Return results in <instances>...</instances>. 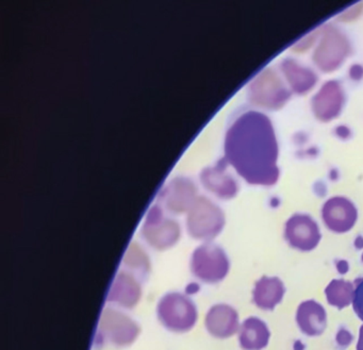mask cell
<instances>
[{"instance_id": "obj_12", "label": "cell", "mask_w": 363, "mask_h": 350, "mask_svg": "<svg viewBox=\"0 0 363 350\" xmlns=\"http://www.w3.org/2000/svg\"><path fill=\"white\" fill-rule=\"evenodd\" d=\"M159 315L167 328L186 330L195 322V310L189 299L180 295H169L160 303Z\"/></svg>"}, {"instance_id": "obj_13", "label": "cell", "mask_w": 363, "mask_h": 350, "mask_svg": "<svg viewBox=\"0 0 363 350\" xmlns=\"http://www.w3.org/2000/svg\"><path fill=\"white\" fill-rule=\"evenodd\" d=\"M225 159L218 161L213 166L206 167L201 174V181L203 188L213 193L218 198L231 199L237 196L239 184L233 176L227 171Z\"/></svg>"}, {"instance_id": "obj_14", "label": "cell", "mask_w": 363, "mask_h": 350, "mask_svg": "<svg viewBox=\"0 0 363 350\" xmlns=\"http://www.w3.org/2000/svg\"><path fill=\"white\" fill-rule=\"evenodd\" d=\"M299 330L307 337H320L327 328L325 307L315 300L303 301L296 312Z\"/></svg>"}, {"instance_id": "obj_9", "label": "cell", "mask_w": 363, "mask_h": 350, "mask_svg": "<svg viewBox=\"0 0 363 350\" xmlns=\"http://www.w3.org/2000/svg\"><path fill=\"white\" fill-rule=\"evenodd\" d=\"M278 69L293 95L306 96L318 86V73L297 59L291 57L282 59Z\"/></svg>"}, {"instance_id": "obj_20", "label": "cell", "mask_w": 363, "mask_h": 350, "mask_svg": "<svg viewBox=\"0 0 363 350\" xmlns=\"http://www.w3.org/2000/svg\"><path fill=\"white\" fill-rule=\"evenodd\" d=\"M318 28L316 29V30L312 31L310 35L303 38L301 41L297 42V43L293 46V52H298V54H303V52H308L310 48L313 50L314 45H315L316 41H318Z\"/></svg>"}, {"instance_id": "obj_7", "label": "cell", "mask_w": 363, "mask_h": 350, "mask_svg": "<svg viewBox=\"0 0 363 350\" xmlns=\"http://www.w3.org/2000/svg\"><path fill=\"white\" fill-rule=\"evenodd\" d=\"M228 256L224 250L213 244H206L195 252L193 271L203 281L216 283L222 281L229 271Z\"/></svg>"}, {"instance_id": "obj_4", "label": "cell", "mask_w": 363, "mask_h": 350, "mask_svg": "<svg viewBox=\"0 0 363 350\" xmlns=\"http://www.w3.org/2000/svg\"><path fill=\"white\" fill-rule=\"evenodd\" d=\"M224 226L223 210L207 197H197L186 218V227L191 235L201 239H214Z\"/></svg>"}, {"instance_id": "obj_17", "label": "cell", "mask_w": 363, "mask_h": 350, "mask_svg": "<svg viewBox=\"0 0 363 350\" xmlns=\"http://www.w3.org/2000/svg\"><path fill=\"white\" fill-rule=\"evenodd\" d=\"M269 332L267 322L256 316L248 317L240 327V346L243 350H262L269 345Z\"/></svg>"}, {"instance_id": "obj_15", "label": "cell", "mask_w": 363, "mask_h": 350, "mask_svg": "<svg viewBox=\"0 0 363 350\" xmlns=\"http://www.w3.org/2000/svg\"><path fill=\"white\" fill-rule=\"evenodd\" d=\"M206 324L212 335L226 339L233 337L239 330V315L230 305H214L208 313Z\"/></svg>"}, {"instance_id": "obj_8", "label": "cell", "mask_w": 363, "mask_h": 350, "mask_svg": "<svg viewBox=\"0 0 363 350\" xmlns=\"http://www.w3.org/2000/svg\"><path fill=\"white\" fill-rule=\"evenodd\" d=\"M322 220L331 232L337 235L350 232L358 220V210L347 197L333 196L323 205Z\"/></svg>"}, {"instance_id": "obj_3", "label": "cell", "mask_w": 363, "mask_h": 350, "mask_svg": "<svg viewBox=\"0 0 363 350\" xmlns=\"http://www.w3.org/2000/svg\"><path fill=\"white\" fill-rule=\"evenodd\" d=\"M292 96L279 69L273 67H265L248 84V101L258 111H279Z\"/></svg>"}, {"instance_id": "obj_5", "label": "cell", "mask_w": 363, "mask_h": 350, "mask_svg": "<svg viewBox=\"0 0 363 350\" xmlns=\"http://www.w3.org/2000/svg\"><path fill=\"white\" fill-rule=\"evenodd\" d=\"M346 103V93L341 82L331 79L325 81L311 98V112L323 124L340 118Z\"/></svg>"}, {"instance_id": "obj_18", "label": "cell", "mask_w": 363, "mask_h": 350, "mask_svg": "<svg viewBox=\"0 0 363 350\" xmlns=\"http://www.w3.org/2000/svg\"><path fill=\"white\" fill-rule=\"evenodd\" d=\"M354 293V283L344 279H333L325 288L327 303L339 310L352 303Z\"/></svg>"}, {"instance_id": "obj_19", "label": "cell", "mask_w": 363, "mask_h": 350, "mask_svg": "<svg viewBox=\"0 0 363 350\" xmlns=\"http://www.w3.org/2000/svg\"><path fill=\"white\" fill-rule=\"evenodd\" d=\"M352 309H354V313L357 314L359 320L363 322V278L356 281Z\"/></svg>"}, {"instance_id": "obj_11", "label": "cell", "mask_w": 363, "mask_h": 350, "mask_svg": "<svg viewBox=\"0 0 363 350\" xmlns=\"http://www.w3.org/2000/svg\"><path fill=\"white\" fill-rule=\"evenodd\" d=\"M144 237L157 248L173 245L180 235L179 226L174 220L165 218L158 205L152 208L143 228Z\"/></svg>"}, {"instance_id": "obj_1", "label": "cell", "mask_w": 363, "mask_h": 350, "mask_svg": "<svg viewBox=\"0 0 363 350\" xmlns=\"http://www.w3.org/2000/svg\"><path fill=\"white\" fill-rule=\"evenodd\" d=\"M224 150L225 160L248 184L273 186L279 180L277 135L264 112L240 114L227 130Z\"/></svg>"}, {"instance_id": "obj_10", "label": "cell", "mask_w": 363, "mask_h": 350, "mask_svg": "<svg viewBox=\"0 0 363 350\" xmlns=\"http://www.w3.org/2000/svg\"><path fill=\"white\" fill-rule=\"evenodd\" d=\"M197 188L190 178L175 177L161 191L159 201L173 213L188 212L196 201Z\"/></svg>"}, {"instance_id": "obj_22", "label": "cell", "mask_w": 363, "mask_h": 350, "mask_svg": "<svg viewBox=\"0 0 363 350\" xmlns=\"http://www.w3.org/2000/svg\"><path fill=\"white\" fill-rule=\"evenodd\" d=\"M357 350H363V324L359 330V339L357 343Z\"/></svg>"}, {"instance_id": "obj_16", "label": "cell", "mask_w": 363, "mask_h": 350, "mask_svg": "<svg viewBox=\"0 0 363 350\" xmlns=\"http://www.w3.org/2000/svg\"><path fill=\"white\" fill-rule=\"evenodd\" d=\"M286 294L284 282L278 277L263 276L255 283L252 301L263 311H273Z\"/></svg>"}, {"instance_id": "obj_21", "label": "cell", "mask_w": 363, "mask_h": 350, "mask_svg": "<svg viewBox=\"0 0 363 350\" xmlns=\"http://www.w3.org/2000/svg\"><path fill=\"white\" fill-rule=\"evenodd\" d=\"M350 77L352 78V80H356V81L362 79L363 67H361V65H352L350 71Z\"/></svg>"}, {"instance_id": "obj_2", "label": "cell", "mask_w": 363, "mask_h": 350, "mask_svg": "<svg viewBox=\"0 0 363 350\" xmlns=\"http://www.w3.org/2000/svg\"><path fill=\"white\" fill-rule=\"evenodd\" d=\"M352 54V42L341 28L333 24H325L318 28V41L311 55L312 64L318 72L335 73Z\"/></svg>"}, {"instance_id": "obj_6", "label": "cell", "mask_w": 363, "mask_h": 350, "mask_svg": "<svg viewBox=\"0 0 363 350\" xmlns=\"http://www.w3.org/2000/svg\"><path fill=\"white\" fill-rule=\"evenodd\" d=\"M284 239L299 252L315 249L322 239L320 226L309 214L295 213L284 225Z\"/></svg>"}]
</instances>
